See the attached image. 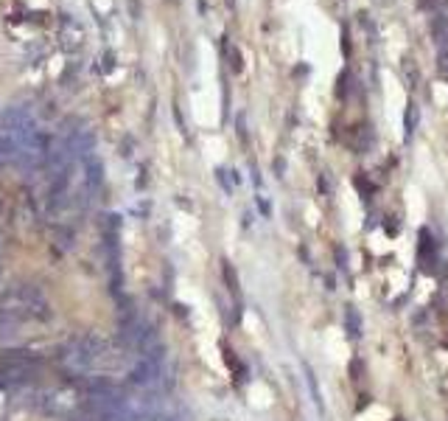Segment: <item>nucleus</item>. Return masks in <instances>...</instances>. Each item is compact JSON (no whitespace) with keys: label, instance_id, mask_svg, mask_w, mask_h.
Returning <instances> with one entry per match:
<instances>
[{"label":"nucleus","instance_id":"f257e3e1","mask_svg":"<svg viewBox=\"0 0 448 421\" xmlns=\"http://www.w3.org/2000/svg\"><path fill=\"white\" fill-rule=\"evenodd\" d=\"M0 312H6L11 320H45L51 314L48 301L37 287H14L11 292H6Z\"/></svg>","mask_w":448,"mask_h":421},{"label":"nucleus","instance_id":"f03ea898","mask_svg":"<svg viewBox=\"0 0 448 421\" xmlns=\"http://www.w3.org/2000/svg\"><path fill=\"white\" fill-rule=\"evenodd\" d=\"M160 377H163V362H154V360H141V357H138L135 368L129 371V382L135 385V387H143V390L154 387V385L160 382Z\"/></svg>","mask_w":448,"mask_h":421},{"label":"nucleus","instance_id":"7ed1b4c3","mask_svg":"<svg viewBox=\"0 0 448 421\" xmlns=\"http://www.w3.org/2000/svg\"><path fill=\"white\" fill-rule=\"evenodd\" d=\"M84 183H87V192L96 194L104 183V166L96 154H87L84 157Z\"/></svg>","mask_w":448,"mask_h":421},{"label":"nucleus","instance_id":"20e7f679","mask_svg":"<svg viewBox=\"0 0 448 421\" xmlns=\"http://www.w3.org/2000/svg\"><path fill=\"white\" fill-rule=\"evenodd\" d=\"M345 326H347L350 337H359V335H362V317H359V312L353 307L345 309Z\"/></svg>","mask_w":448,"mask_h":421},{"label":"nucleus","instance_id":"39448f33","mask_svg":"<svg viewBox=\"0 0 448 421\" xmlns=\"http://www.w3.org/2000/svg\"><path fill=\"white\" fill-rule=\"evenodd\" d=\"M417 104H409L407 107V118H404V127H407V141H409L412 135H414V127H417Z\"/></svg>","mask_w":448,"mask_h":421},{"label":"nucleus","instance_id":"423d86ee","mask_svg":"<svg viewBox=\"0 0 448 421\" xmlns=\"http://www.w3.org/2000/svg\"><path fill=\"white\" fill-rule=\"evenodd\" d=\"M224 281H227V287H230V292L238 298V275H235V269L230 267L227 262H224Z\"/></svg>","mask_w":448,"mask_h":421},{"label":"nucleus","instance_id":"0eeeda50","mask_svg":"<svg viewBox=\"0 0 448 421\" xmlns=\"http://www.w3.org/2000/svg\"><path fill=\"white\" fill-rule=\"evenodd\" d=\"M305 380H308V387H311V396H314V405L322 410V396H320V390H317V380H314V374H311V368L305 365Z\"/></svg>","mask_w":448,"mask_h":421},{"label":"nucleus","instance_id":"6e6552de","mask_svg":"<svg viewBox=\"0 0 448 421\" xmlns=\"http://www.w3.org/2000/svg\"><path fill=\"white\" fill-rule=\"evenodd\" d=\"M347 81H350V74H347V71H345V74H342V76H339V90H336V93H339V96H342V99H345V96H347Z\"/></svg>","mask_w":448,"mask_h":421},{"label":"nucleus","instance_id":"1a4fd4ad","mask_svg":"<svg viewBox=\"0 0 448 421\" xmlns=\"http://www.w3.org/2000/svg\"><path fill=\"white\" fill-rule=\"evenodd\" d=\"M359 371H362V362H359V360H353V365H350V374H353V380H359Z\"/></svg>","mask_w":448,"mask_h":421},{"label":"nucleus","instance_id":"9d476101","mask_svg":"<svg viewBox=\"0 0 448 421\" xmlns=\"http://www.w3.org/2000/svg\"><path fill=\"white\" fill-rule=\"evenodd\" d=\"M440 3H443V0H423V6H426V9H437Z\"/></svg>","mask_w":448,"mask_h":421}]
</instances>
